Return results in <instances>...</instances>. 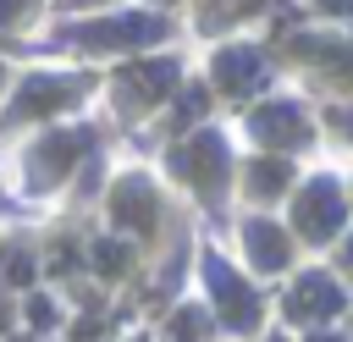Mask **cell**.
Wrapping results in <instances>:
<instances>
[{"mask_svg":"<svg viewBox=\"0 0 353 342\" xmlns=\"http://www.w3.org/2000/svg\"><path fill=\"white\" fill-rule=\"evenodd\" d=\"M292 309H298V314H331V309H342V298H336V287H331L325 276H309V281L292 292Z\"/></svg>","mask_w":353,"mask_h":342,"instance_id":"cell-1","label":"cell"},{"mask_svg":"<svg viewBox=\"0 0 353 342\" xmlns=\"http://www.w3.org/2000/svg\"><path fill=\"white\" fill-rule=\"evenodd\" d=\"M298 221H303V232H331V221H336V193L331 188H314L303 204H298Z\"/></svg>","mask_w":353,"mask_h":342,"instance_id":"cell-2","label":"cell"},{"mask_svg":"<svg viewBox=\"0 0 353 342\" xmlns=\"http://www.w3.org/2000/svg\"><path fill=\"white\" fill-rule=\"evenodd\" d=\"M248 243H254V254H259V259H270V265H281V259H287V243H281L270 226H254V232H248Z\"/></svg>","mask_w":353,"mask_h":342,"instance_id":"cell-3","label":"cell"}]
</instances>
